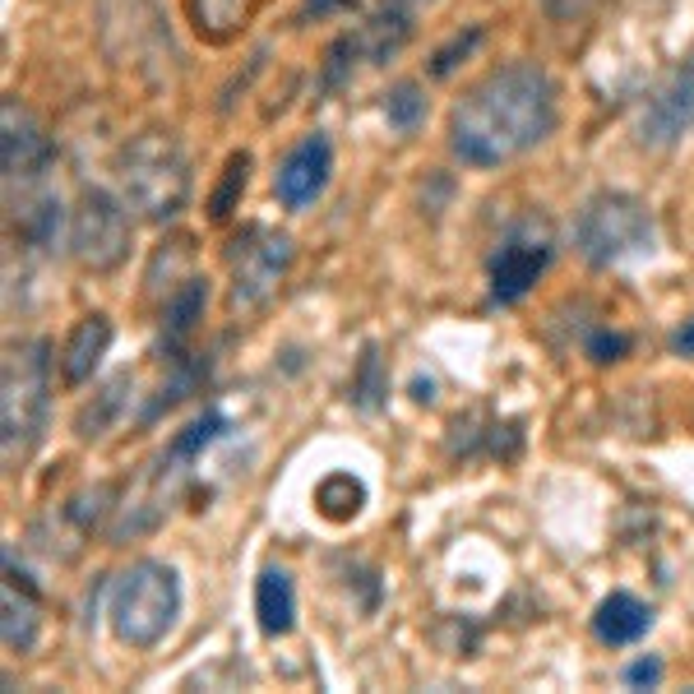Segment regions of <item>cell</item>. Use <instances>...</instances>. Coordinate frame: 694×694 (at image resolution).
I'll return each mask as SVG.
<instances>
[{
  "mask_svg": "<svg viewBox=\"0 0 694 694\" xmlns=\"http://www.w3.org/2000/svg\"><path fill=\"white\" fill-rule=\"evenodd\" d=\"M556 131V84L542 65L514 61L477 80L449 112V144L468 167H500Z\"/></svg>",
  "mask_w": 694,
  "mask_h": 694,
  "instance_id": "6da1fadb",
  "label": "cell"
},
{
  "mask_svg": "<svg viewBox=\"0 0 694 694\" xmlns=\"http://www.w3.org/2000/svg\"><path fill=\"white\" fill-rule=\"evenodd\" d=\"M51 413V343L29 339L6 348V371H0V449L6 463H23L46 431Z\"/></svg>",
  "mask_w": 694,
  "mask_h": 694,
  "instance_id": "7a4b0ae2",
  "label": "cell"
},
{
  "mask_svg": "<svg viewBox=\"0 0 694 694\" xmlns=\"http://www.w3.org/2000/svg\"><path fill=\"white\" fill-rule=\"evenodd\" d=\"M125 204L148 222H172L190 204V158L172 131H144L121 148Z\"/></svg>",
  "mask_w": 694,
  "mask_h": 694,
  "instance_id": "3957f363",
  "label": "cell"
},
{
  "mask_svg": "<svg viewBox=\"0 0 694 694\" xmlns=\"http://www.w3.org/2000/svg\"><path fill=\"white\" fill-rule=\"evenodd\" d=\"M112 630L121 644L153 649L182 615V579L167 560H135L112 583Z\"/></svg>",
  "mask_w": 694,
  "mask_h": 694,
  "instance_id": "277c9868",
  "label": "cell"
},
{
  "mask_svg": "<svg viewBox=\"0 0 694 694\" xmlns=\"http://www.w3.org/2000/svg\"><path fill=\"white\" fill-rule=\"evenodd\" d=\"M653 241H657V227H653L649 204L639 195L598 190L579 209L574 246H579L583 260L598 265V269H611L621 260H639V255L653 250Z\"/></svg>",
  "mask_w": 694,
  "mask_h": 694,
  "instance_id": "5b68a950",
  "label": "cell"
},
{
  "mask_svg": "<svg viewBox=\"0 0 694 694\" xmlns=\"http://www.w3.org/2000/svg\"><path fill=\"white\" fill-rule=\"evenodd\" d=\"M292 255L297 250H292L288 231L265 227V222H246L222 250L227 273H231V305H241V311L265 305L278 292V282L288 278Z\"/></svg>",
  "mask_w": 694,
  "mask_h": 694,
  "instance_id": "8992f818",
  "label": "cell"
},
{
  "mask_svg": "<svg viewBox=\"0 0 694 694\" xmlns=\"http://www.w3.org/2000/svg\"><path fill=\"white\" fill-rule=\"evenodd\" d=\"M556 255V231L542 214H524L519 222H509V231L500 237V250L486 265V278H491V301L514 305L532 292V282L542 278V269Z\"/></svg>",
  "mask_w": 694,
  "mask_h": 694,
  "instance_id": "52a82bcc",
  "label": "cell"
},
{
  "mask_svg": "<svg viewBox=\"0 0 694 694\" xmlns=\"http://www.w3.org/2000/svg\"><path fill=\"white\" fill-rule=\"evenodd\" d=\"M131 214L107 190H84L70 214V255L89 273H112L125 255H131Z\"/></svg>",
  "mask_w": 694,
  "mask_h": 694,
  "instance_id": "ba28073f",
  "label": "cell"
},
{
  "mask_svg": "<svg viewBox=\"0 0 694 694\" xmlns=\"http://www.w3.org/2000/svg\"><path fill=\"white\" fill-rule=\"evenodd\" d=\"M0 158H6V182L29 186L51 172V139L38 125V116L19 97L0 102Z\"/></svg>",
  "mask_w": 694,
  "mask_h": 694,
  "instance_id": "9c48e42d",
  "label": "cell"
},
{
  "mask_svg": "<svg viewBox=\"0 0 694 694\" xmlns=\"http://www.w3.org/2000/svg\"><path fill=\"white\" fill-rule=\"evenodd\" d=\"M690 125H694V56L649 97L644 121H639V139L649 148H672Z\"/></svg>",
  "mask_w": 694,
  "mask_h": 694,
  "instance_id": "30bf717a",
  "label": "cell"
},
{
  "mask_svg": "<svg viewBox=\"0 0 694 694\" xmlns=\"http://www.w3.org/2000/svg\"><path fill=\"white\" fill-rule=\"evenodd\" d=\"M329 172H333V148L329 139L315 131L305 135L288 158L278 163L273 172V195L282 199V209H305L311 199H320V190L329 186Z\"/></svg>",
  "mask_w": 694,
  "mask_h": 694,
  "instance_id": "8fae6325",
  "label": "cell"
},
{
  "mask_svg": "<svg viewBox=\"0 0 694 694\" xmlns=\"http://www.w3.org/2000/svg\"><path fill=\"white\" fill-rule=\"evenodd\" d=\"M42 630V598L33 579L19 570L14 547H6V588H0V634L10 653H29Z\"/></svg>",
  "mask_w": 694,
  "mask_h": 694,
  "instance_id": "7c38bea8",
  "label": "cell"
},
{
  "mask_svg": "<svg viewBox=\"0 0 694 694\" xmlns=\"http://www.w3.org/2000/svg\"><path fill=\"white\" fill-rule=\"evenodd\" d=\"M112 333L116 329H112L107 315H84L70 329V339L61 348V375H65L70 390H80V384L93 380V371L102 366V356H107V348H112Z\"/></svg>",
  "mask_w": 694,
  "mask_h": 694,
  "instance_id": "4fadbf2b",
  "label": "cell"
},
{
  "mask_svg": "<svg viewBox=\"0 0 694 694\" xmlns=\"http://www.w3.org/2000/svg\"><path fill=\"white\" fill-rule=\"evenodd\" d=\"M653 630V607H644L634 593H611L593 611V634L611 649H625Z\"/></svg>",
  "mask_w": 694,
  "mask_h": 694,
  "instance_id": "5bb4252c",
  "label": "cell"
},
{
  "mask_svg": "<svg viewBox=\"0 0 694 694\" xmlns=\"http://www.w3.org/2000/svg\"><path fill=\"white\" fill-rule=\"evenodd\" d=\"M255 615H260V630L269 639L292 634L297 625V588L288 570H265L255 579Z\"/></svg>",
  "mask_w": 694,
  "mask_h": 694,
  "instance_id": "9a60e30c",
  "label": "cell"
},
{
  "mask_svg": "<svg viewBox=\"0 0 694 694\" xmlns=\"http://www.w3.org/2000/svg\"><path fill=\"white\" fill-rule=\"evenodd\" d=\"M204 305H209V278L190 273L182 288H176L163 305V329H167V343H182L195 333V324L204 320Z\"/></svg>",
  "mask_w": 694,
  "mask_h": 694,
  "instance_id": "2e32d148",
  "label": "cell"
},
{
  "mask_svg": "<svg viewBox=\"0 0 694 694\" xmlns=\"http://www.w3.org/2000/svg\"><path fill=\"white\" fill-rule=\"evenodd\" d=\"M190 6V23L204 42H227L237 38V29L250 14V0H186Z\"/></svg>",
  "mask_w": 694,
  "mask_h": 694,
  "instance_id": "e0dca14e",
  "label": "cell"
},
{
  "mask_svg": "<svg viewBox=\"0 0 694 694\" xmlns=\"http://www.w3.org/2000/svg\"><path fill=\"white\" fill-rule=\"evenodd\" d=\"M407 38H413V23H407L403 10H384V14H375L371 23H362V29L352 33L356 51H362V56H371V61H390Z\"/></svg>",
  "mask_w": 694,
  "mask_h": 694,
  "instance_id": "ac0fdd59",
  "label": "cell"
},
{
  "mask_svg": "<svg viewBox=\"0 0 694 694\" xmlns=\"http://www.w3.org/2000/svg\"><path fill=\"white\" fill-rule=\"evenodd\" d=\"M362 505H366V486L356 481L352 473H333V477H324V481L315 486V509L324 514L329 524L356 519V514H362Z\"/></svg>",
  "mask_w": 694,
  "mask_h": 694,
  "instance_id": "d6986e66",
  "label": "cell"
},
{
  "mask_svg": "<svg viewBox=\"0 0 694 694\" xmlns=\"http://www.w3.org/2000/svg\"><path fill=\"white\" fill-rule=\"evenodd\" d=\"M384 394H390V380H384V371H380V348L366 343L362 362H356V375H352V403L375 413V407L384 403Z\"/></svg>",
  "mask_w": 694,
  "mask_h": 694,
  "instance_id": "ffe728a7",
  "label": "cell"
},
{
  "mask_svg": "<svg viewBox=\"0 0 694 694\" xmlns=\"http://www.w3.org/2000/svg\"><path fill=\"white\" fill-rule=\"evenodd\" d=\"M227 431V417L222 413H214V407H209V413H204V417H195L182 435H176V441H172V458L176 463H190L195 454H204V449H209L214 441H218V435Z\"/></svg>",
  "mask_w": 694,
  "mask_h": 694,
  "instance_id": "44dd1931",
  "label": "cell"
},
{
  "mask_svg": "<svg viewBox=\"0 0 694 694\" xmlns=\"http://www.w3.org/2000/svg\"><path fill=\"white\" fill-rule=\"evenodd\" d=\"M246 172H250V153H231L227 172H222V186H218L214 199H209V218H214V222H227V218H231V209H237V199H241V190H246Z\"/></svg>",
  "mask_w": 694,
  "mask_h": 694,
  "instance_id": "7402d4cb",
  "label": "cell"
},
{
  "mask_svg": "<svg viewBox=\"0 0 694 694\" xmlns=\"http://www.w3.org/2000/svg\"><path fill=\"white\" fill-rule=\"evenodd\" d=\"M384 116H390L394 131H417V121L426 116V97L413 80H403L390 89V97H384Z\"/></svg>",
  "mask_w": 694,
  "mask_h": 694,
  "instance_id": "603a6c76",
  "label": "cell"
},
{
  "mask_svg": "<svg viewBox=\"0 0 694 694\" xmlns=\"http://www.w3.org/2000/svg\"><path fill=\"white\" fill-rule=\"evenodd\" d=\"M125 390H131V375H116V380L107 384V390L97 394V417H80V435H84V441H93V435H102V417H107V413H116V407H121V398H125Z\"/></svg>",
  "mask_w": 694,
  "mask_h": 694,
  "instance_id": "cb8c5ba5",
  "label": "cell"
},
{
  "mask_svg": "<svg viewBox=\"0 0 694 694\" xmlns=\"http://www.w3.org/2000/svg\"><path fill=\"white\" fill-rule=\"evenodd\" d=\"M477 38H481V29H473V33H458L449 46H441V51H435V61H431V74H435V80H445V74L463 61V56H468V51L477 46Z\"/></svg>",
  "mask_w": 694,
  "mask_h": 694,
  "instance_id": "d4e9b609",
  "label": "cell"
},
{
  "mask_svg": "<svg viewBox=\"0 0 694 694\" xmlns=\"http://www.w3.org/2000/svg\"><path fill=\"white\" fill-rule=\"evenodd\" d=\"M630 352V339H625V333H593V339H588V356H593V362H621V356Z\"/></svg>",
  "mask_w": 694,
  "mask_h": 694,
  "instance_id": "484cf974",
  "label": "cell"
},
{
  "mask_svg": "<svg viewBox=\"0 0 694 694\" xmlns=\"http://www.w3.org/2000/svg\"><path fill=\"white\" fill-rule=\"evenodd\" d=\"M625 681H630V685H657V681H662V662H657V657H639L630 672H625Z\"/></svg>",
  "mask_w": 694,
  "mask_h": 694,
  "instance_id": "4316f807",
  "label": "cell"
},
{
  "mask_svg": "<svg viewBox=\"0 0 694 694\" xmlns=\"http://www.w3.org/2000/svg\"><path fill=\"white\" fill-rule=\"evenodd\" d=\"M352 0H305L301 6V23L305 19H324V14H339V10H348Z\"/></svg>",
  "mask_w": 694,
  "mask_h": 694,
  "instance_id": "83f0119b",
  "label": "cell"
},
{
  "mask_svg": "<svg viewBox=\"0 0 694 694\" xmlns=\"http://www.w3.org/2000/svg\"><path fill=\"white\" fill-rule=\"evenodd\" d=\"M672 352H676V356H694V320H685V324L672 333Z\"/></svg>",
  "mask_w": 694,
  "mask_h": 694,
  "instance_id": "f1b7e54d",
  "label": "cell"
}]
</instances>
